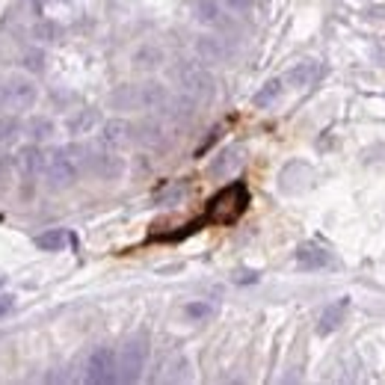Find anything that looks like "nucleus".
I'll return each mask as SVG.
<instances>
[{"instance_id": "1", "label": "nucleus", "mask_w": 385, "mask_h": 385, "mask_svg": "<svg viewBox=\"0 0 385 385\" xmlns=\"http://www.w3.org/2000/svg\"><path fill=\"white\" fill-rule=\"evenodd\" d=\"M249 208V187L246 181H232L208 202L205 213L198 220L202 225H232L246 213Z\"/></svg>"}, {"instance_id": "2", "label": "nucleus", "mask_w": 385, "mask_h": 385, "mask_svg": "<svg viewBox=\"0 0 385 385\" xmlns=\"http://www.w3.org/2000/svg\"><path fill=\"white\" fill-rule=\"evenodd\" d=\"M77 149H53L51 154H45V166H42V175L48 181V190L60 193L75 187L77 181Z\"/></svg>"}, {"instance_id": "3", "label": "nucleus", "mask_w": 385, "mask_h": 385, "mask_svg": "<svg viewBox=\"0 0 385 385\" xmlns=\"http://www.w3.org/2000/svg\"><path fill=\"white\" fill-rule=\"evenodd\" d=\"M39 98V89L30 77H21V75H9L0 80V110L4 113H27L33 110Z\"/></svg>"}, {"instance_id": "4", "label": "nucleus", "mask_w": 385, "mask_h": 385, "mask_svg": "<svg viewBox=\"0 0 385 385\" xmlns=\"http://www.w3.org/2000/svg\"><path fill=\"white\" fill-rule=\"evenodd\" d=\"M119 379V355L113 347H95L87 359V382H116Z\"/></svg>"}, {"instance_id": "5", "label": "nucleus", "mask_w": 385, "mask_h": 385, "mask_svg": "<svg viewBox=\"0 0 385 385\" xmlns=\"http://www.w3.org/2000/svg\"><path fill=\"white\" fill-rule=\"evenodd\" d=\"M116 355H119V379L122 382H134L139 377L142 365H146V355H149L146 338H131Z\"/></svg>"}, {"instance_id": "6", "label": "nucleus", "mask_w": 385, "mask_h": 385, "mask_svg": "<svg viewBox=\"0 0 385 385\" xmlns=\"http://www.w3.org/2000/svg\"><path fill=\"white\" fill-rule=\"evenodd\" d=\"M347 308H350V299H347V296H341V299H335V303L326 305L323 315H320V320H317V335H332L338 326L344 323Z\"/></svg>"}, {"instance_id": "7", "label": "nucleus", "mask_w": 385, "mask_h": 385, "mask_svg": "<svg viewBox=\"0 0 385 385\" xmlns=\"http://www.w3.org/2000/svg\"><path fill=\"white\" fill-rule=\"evenodd\" d=\"M323 75V68H320V63H315V60H305V63H296L288 75H284V80L291 83V87H296V89H305V87H311L317 77Z\"/></svg>"}, {"instance_id": "8", "label": "nucleus", "mask_w": 385, "mask_h": 385, "mask_svg": "<svg viewBox=\"0 0 385 385\" xmlns=\"http://www.w3.org/2000/svg\"><path fill=\"white\" fill-rule=\"evenodd\" d=\"M296 264L303 270H320L326 264H332V255H329V249H323L317 244H303L296 249Z\"/></svg>"}, {"instance_id": "9", "label": "nucleus", "mask_w": 385, "mask_h": 385, "mask_svg": "<svg viewBox=\"0 0 385 385\" xmlns=\"http://www.w3.org/2000/svg\"><path fill=\"white\" fill-rule=\"evenodd\" d=\"M68 240H71V234L65 232V228H51V232L36 234L33 244H36V249H42V252H63Z\"/></svg>"}, {"instance_id": "10", "label": "nucleus", "mask_w": 385, "mask_h": 385, "mask_svg": "<svg viewBox=\"0 0 385 385\" xmlns=\"http://www.w3.org/2000/svg\"><path fill=\"white\" fill-rule=\"evenodd\" d=\"M18 166H21V172H24L27 178L36 175V172H42V166H45V154L36 149V142L18 151Z\"/></svg>"}, {"instance_id": "11", "label": "nucleus", "mask_w": 385, "mask_h": 385, "mask_svg": "<svg viewBox=\"0 0 385 385\" xmlns=\"http://www.w3.org/2000/svg\"><path fill=\"white\" fill-rule=\"evenodd\" d=\"M282 87H284V80H279V77H273V80H267L264 87L255 92V98H252V104L255 107H270L276 101V98L282 95Z\"/></svg>"}, {"instance_id": "12", "label": "nucleus", "mask_w": 385, "mask_h": 385, "mask_svg": "<svg viewBox=\"0 0 385 385\" xmlns=\"http://www.w3.org/2000/svg\"><path fill=\"white\" fill-rule=\"evenodd\" d=\"M27 134H30L33 142H45L53 137V122L51 119H42V116H33V122L27 125Z\"/></svg>"}, {"instance_id": "13", "label": "nucleus", "mask_w": 385, "mask_h": 385, "mask_svg": "<svg viewBox=\"0 0 385 385\" xmlns=\"http://www.w3.org/2000/svg\"><path fill=\"white\" fill-rule=\"evenodd\" d=\"M127 127L125 122H110L107 127H104V142L107 146H122V142H127Z\"/></svg>"}, {"instance_id": "14", "label": "nucleus", "mask_w": 385, "mask_h": 385, "mask_svg": "<svg viewBox=\"0 0 385 385\" xmlns=\"http://www.w3.org/2000/svg\"><path fill=\"white\" fill-rule=\"evenodd\" d=\"M184 315H187L193 323H205L213 315V305H208V303H190L187 308H184Z\"/></svg>"}, {"instance_id": "15", "label": "nucleus", "mask_w": 385, "mask_h": 385, "mask_svg": "<svg viewBox=\"0 0 385 385\" xmlns=\"http://www.w3.org/2000/svg\"><path fill=\"white\" fill-rule=\"evenodd\" d=\"M237 154H240V149H232V151H225V154H222L225 160H220L217 166L210 169V172H213V175H220V172H225L228 166H237V163H240V158H237Z\"/></svg>"}, {"instance_id": "16", "label": "nucleus", "mask_w": 385, "mask_h": 385, "mask_svg": "<svg viewBox=\"0 0 385 385\" xmlns=\"http://www.w3.org/2000/svg\"><path fill=\"white\" fill-rule=\"evenodd\" d=\"M18 137V122L15 119H4L0 122V142H12Z\"/></svg>"}, {"instance_id": "17", "label": "nucleus", "mask_w": 385, "mask_h": 385, "mask_svg": "<svg viewBox=\"0 0 385 385\" xmlns=\"http://www.w3.org/2000/svg\"><path fill=\"white\" fill-rule=\"evenodd\" d=\"M12 308H15V296H12V294H0V317H6Z\"/></svg>"}, {"instance_id": "18", "label": "nucleus", "mask_w": 385, "mask_h": 385, "mask_svg": "<svg viewBox=\"0 0 385 385\" xmlns=\"http://www.w3.org/2000/svg\"><path fill=\"white\" fill-rule=\"evenodd\" d=\"M4 284H6V276H0V288H4Z\"/></svg>"}]
</instances>
